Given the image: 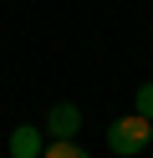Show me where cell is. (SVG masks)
Segmentation results:
<instances>
[{
  "instance_id": "1",
  "label": "cell",
  "mask_w": 153,
  "mask_h": 158,
  "mask_svg": "<svg viewBox=\"0 0 153 158\" xmlns=\"http://www.w3.org/2000/svg\"><path fill=\"white\" fill-rule=\"evenodd\" d=\"M148 143H153V123H148V117L128 112V117H117V123H107V148H112V153L138 158Z\"/></svg>"
},
{
  "instance_id": "2",
  "label": "cell",
  "mask_w": 153,
  "mask_h": 158,
  "mask_svg": "<svg viewBox=\"0 0 153 158\" xmlns=\"http://www.w3.org/2000/svg\"><path fill=\"white\" fill-rule=\"evenodd\" d=\"M82 133V112H77V102H56L46 112V138H77Z\"/></svg>"
},
{
  "instance_id": "3",
  "label": "cell",
  "mask_w": 153,
  "mask_h": 158,
  "mask_svg": "<svg viewBox=\"0 0 153 158\" xmlns=\"http://www.w3.org/2000/svg\"><path fill=\"white\" fill-rule=\"evenodd\" d=\"M41 148H46V133H41V127H15V133H10V158H41Z\"/></svg>"
},
{
  "instance_id": "4",
  "label": "cell",
  "mask_w": 153,
  "mask_h": 158,
  "mask_svg": "<svg viewBox=\"0 0 153 158\" xmlns=\"http://www.w3.org/2000/svg\"><path fill=\"white\" fill-rule=\"evenodd\" d=\"M41 158H92V153H82V148H77V138H46Z\"/></svg>"
},
{
  "instance_id": "5",
  "label": "cell",
  "mask_w": 153,
  "mask_h": 158,
  "mask_svg": "<svg viewBox=\"0 0 153 158\" xmlns=\"http://www.w3.org/2000/svg\"><path fill=\"white\" fill-rule=\"evenodd\" d=\"M133 112H138V117H148V123H153V82H143L138 92H133Z\"/></svg>"
}]
</instances>
